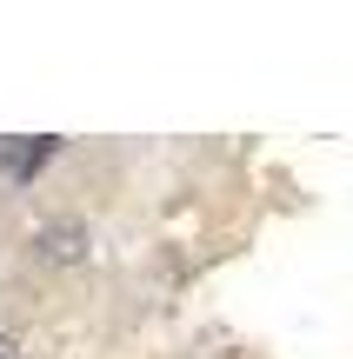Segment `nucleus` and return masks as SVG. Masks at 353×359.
Instances as JSON below:
<instances>
[{"label":"nucleus","instance_id":"1","mask_svg":"<svg viewBox=\"0 0 353 359\" xmlns=\"http://www.w3.org/2000/svg\"><path fill=\"white\" fill-rule=\"evenodd\" d=\"M34 253L47 266H74V259H87V226L80 219H53V226L34 233Z\"/></svg>","mask_w":353,"mask_h":359},{"label":"nucleus","instance_id":"2","mask_svg":"<svg viewBox=\"0 0 353 359\" xmlns=\"http://www.w3.org/2000/svg\"><path fill=\"white\" fill-rule=\"evenodd\" d=\"M47 154H53V140H0V167H13V173H34Z\"/></svg>","mask_w":353,"mask_h":359},{"label":"nucleus","instance_id":"3","mask_svg":"<svg viewBox=\"0 0 353 359\" xmlns=\"http://www.w3.org/2000/svg\"><path fill=\"white\" fill-rule=\"evenodd\" d=\"M0 359H20V346H13V339H7V333H0Z\"/></svg>","mask_w":353,"mask_h":359}]
</instances>
